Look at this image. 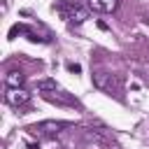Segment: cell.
<instances>
[{"label":"cell","mask_w":149,"mask_h":149,"mask_svg":"<svg viewBox=\"0 0 149 149\" xmlns=\"http://www.w3.org/2000/svg\"><path fill=\"white\" fill-rule=\"evenodd\" d=\"M5 102L12 107H23L30 102V93L26 88H7L5 91Z\"/></svg>","instance_id":"obj_2"},{"label":"cell","mask_w":149,"mask_h":149,"mask_svg":"<svg viewBox=\"0 0 149 149\" xmlns=\"http://www.w3.org/2000/svg\"><path fill=\"white\" fill-rule=\"evenodd\" d=\"M56 88H58V84H56L54 79H40V81H37V91L49 93V91H56Z\"/></svg>","instance_id":"obj_7"},{"label":"cell","mask_w":149,"mask_h":149,"mask_svg":"<svg viewBox=\"0 0 149 149\" xmlns=\"http://www.w3.org/2000/svg\"><path fill=\"white\" fill-rule=\"evenodd\" d=\"M95 86L105 88L107 93H119L121 91V81L112 74H95Z\"/></svg>","instance_id":"obj_3"},{"label":"cell","mask_w":149,"mask_h":149,"mask_svg":"<svg viewBox=\"0 0 149 149\" xmlns=\"http://www.w3.org/2000/svg\"><path fill=\"white\" fill-rule=\"evenodd\" d=\"M116 5H119V0H88V7L95 9V12H102V14L114 12Z\"/></svg>","instance_id":"obj_5"},{"label":"cell","mask_w":149,"mask_h":149,"mask_svg":"<svg viewBox=\"0 0 149 149\" xmlns=\"http://www.w3.org/2000/svg\"><path fill=\"white\" fill-rule=\"evenodd\" d=\"M65 123H54V121H44V123H40V126H33L30 130L33 133H44V135H54V133H58V128H63Z\"/></svg>","instance_id":"obj_6"},{"label":"cell","mask_w":149,"mask_h":149,"mask_svg":"<svg viewBox=\"0 0 149 149\" xmlns=\"http://www.w3.org/2000/svg\"><path fill=\"white\" fill-rule=\"evenodd\" d=\"M5 84H7V88H23L26 74H23L21 70H9L7 77H5Z\"/></svg>","instance_id":"obj_4"},{"label":"cell","mask_w":149,"mask_h":149,"mask_svg":"<svg viewBox=\"0 0 149 149\" xmlns=\"http://www.w3.org/2000/svg\"><path fill=\"white\" fill-rule=\"evenodd\" d=\"M56 12H58L63 19H68L70 23H84V21L88 19V9H84V7H79V5H74V2H70V0H61V2L56 5Z\"/></svg>","instance_id":"obj_1"}]
</instances>
